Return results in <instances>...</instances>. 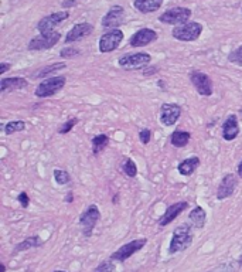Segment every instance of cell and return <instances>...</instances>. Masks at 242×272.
<instances>
[{"mask_svg":"<svg viewBox=\"0 0 242 272\" xmlns=\"http://www.w3.org/2000/svg\"><path fill=\"white\" fill-rule=\"evenodd\" d=\"M181 115V107L177 104H163L160 108V122L164 126L175 125Z\"/></svg>","mask_w":242,"mask_h":272,"instance_id":"13","label":"cell"},{"mask_svg":"<svg viewBox=\"0 0 242 272\" xmlns=\"http://www.w3.org/2000/svg\"><path fill=\"white\" fill-rule=\"evenodd\" d=\"M39 245H41L40 237H39V235H36V237H28V238H26L23 243L16 245V251H26V249L34 248V247H39Z\"/></svg>","mask_w":242,"mask_h":272,"instance_id":"25","label":"cell"},{"mask_svg":"<svg viewBox=\"0 0 242 272\" xmlns=\"http://www.w3.org/2000/svg\"><path fill=\"white\" fill-rule=\"evenodd\" d=\"M211 272H213V271H211Z\"/></svg>","mask_w":242,"mask_h":272,"instance_id":"42","label":"cell"},{"mask_svg":"<svg viewBox=\"0 0 242 272\" xmlns=\"http://www.w3.org/2000/svg\"><path fill=\"white\" fill-rule=\"evenodd\" d=\"M77 4V0H68V1H63V7H69V6H74Z\"/></svg>","mask_w":242,"mask_h":272,"instance_id":"37","label":"cell"},{"mask_svg":"<svg viewBox=\"0 0 242 272\" xmlns=\"http://www.w3.org/2000/svg\"><path fill=\"white\" fill-rule=\"evenodd\" d=\"M156 39H157V34H156L154 30H152V28H140L131 37L129 43H131L132 47H145V45H148L150 43L156 41Z\"/></svg>","mask_w":242,"mask_h":272,"instance_id":"14","label":"cell"},{"mask_svg":"<svg viewBox=\"0 0 242 272\" xmlns=\"http://www.w3.org/2000/svg\"><path fill=\"white\" fill-rule=\"evenodd\" d=\"M190 223L194 226V227H197V228H202L204 227V224H205V220H207V216H205V211L202 210L200 205H197L191 213H190Z\"/></svg>","mask_w":242,"mask_h":272,"instance_id":"23","label":"cell"},{"mask_svg":"<svg viewBox=\"0 0 242 272\" xmlns=\"http://www.w3.org/2000/svg\"><path fill=\"white\" fill-rule=\"evenodd\" d=\"M146 238H140V240H133L128 244L122 245L121 248L118 251H115L112 255H110V259L112 261H126L128 258H131L133 254H136L139 249H142L145 245H146Z\"/></svg>","mask_w":242,"mask_h":272,"instance_id":"6","label":"cell"},{"mask_svg":"<svg viewBox=\"0 0 242 272\" xmlns=\"http://www.w3.org/2000/svg\"><path fill=\"white\" fill-rule=\"evenodd\" d=\"M61 39L58 31H53L48 34H40L28 43V50H48L54 47Z\"/></svg>","mask_w":242,"mask_h":272,"instance_id":"10","label":"cell"},{"mask_svg":"<svg viewBox=\"0 0 242 272\" xmlns=\"http://www.w3.org/2000/svg\"><path fill=\"white\" fill-rule=\"evenodd\" d=\"M228 60L232 64L237 66H242V45H240L238 48H235L234 51H231L228 55Z\"/></svg>","mask_w":242,"mask_h":272,"instance_id":"30","label":"cell"},{"mask_svg":"<svg viewBox=\"0 0 242 272\" xmlns=\"http://www.w3.org/2000/svg\"><path fill=\"white\" fill-rule=\"evenodd\" d=\"M91 143H92V152H94V155H98L99 152H102L108 146L109 137L107 135H96L92 137Z\"/></svg>","mask_w":242,"mask_h":272,"instance_id":"24","label":"cell"},{"mask_svg":"<svg viewBox=\"0 0 242 272\" xmlns=\"http://www.w3.org/2000/svg\"><path fill=\"white\" fill-rule=\"evenodd\" d=\"M188 207L187 202H178V203L172 204L170 207H167V210L164 211V214L161 216L159 220V226L160 227H166L169 226L172 221H175L177 216H180L186 208Z\"/></svg>","mask_w":242,"mask_h":272,"instance_id":"16","label":"cell"},{"mask_svg":"<svg viewBox=\"0 0 242 272\" xmlns=\"http://www.w3.org/2000/svg\"><path fill=\"white\" fill-rule=\"evenodd\" d=\"M125 22V10L122 6H113L109 12H108L104 19H102V26L105 28H112L115 30L123 24Z\"/></svg>","mask_w":242,"mask_h":272,"instance_id":"12","label":"cell"},{"mask_svg":"<svg viewBox=\"0 0 242 272\" xmlns=\"http://www.w3.org/2000/svg\"><path fill=\"white\" fill-rule=\"evenodd\" d=\"M66 200H67L68 203H72V193H71V191H69V194H68L67 199H66Z\"/></svg>","mask_w":242,"mask_h":272,"instance_id":"39","label":"cell"},{"mask_svg":"<svg viewBox=\"0 0 242 272\" xmlns=\"http://www.w3.org/2000/svg\"><path fill=\"white\" fill-rule=\"evenodd\" d=\"M99 217H101V213H99V208L95 205V204H91L80 217V226L82 227V232L85 237H89L92 231H94V227L96 226V223L99 221Z\"/></svg>","mask_w":242,"mask_h":272,"instance_id":"4","label":"cell"},{"mask_svg":"<svg viewBox=\"0 0 242 272\" xmlns=\"http://www.w3.org/2000/svg\"><path fill=\"white\" fill-rule=\"evenodd\" d=\"M240 134V125L235 115H229L222 125V137L225 140H234Z\"/></svg>","mask_w":242,"mask_h":272,"instance_id":"18","label":"cell"},{"mask_svg":"<svg viewBox=\"0 0 242 272\" xmlns=\"http://www.w3.org/2000/svg\"><path fill=\"white\" fill-rule=\"evenodd\" d=\"M54 272H66V271H54Z\"/></svg>","mask_w":242,"mask_h":272,"instance_id":"41","label":"cell"},{"mask_svg":"<svg viewBox=\"0 0 242 272\" xmlns=\"http://www.w3.org/2000/svg\"><path fill=\"white\" fill-rule=\"evenodd\" d=\"M237 187V177L235 175H227V176L222 177L220 186H218V190H217V199L218 200H225L231 197L235 191Z\"/></svg>","mask_w":242,"mask_h":272,"instance_id":"15","label":"cell"},{"mask_svg":"<svg viewBox=\"0 0 242 272\" xmlns=\"http://www.w3.org/2000/svg\"><path fill=\"white\" fill-rule=\"evenodd\" d=\"M191 17V10L187 7H173L169 9L167 12L161 14L159 17L160 23L164 24H184L187 23V20Z\"/></svg>","mask_w":242,"mask_h":272,"instance_id":"5","label":"cell"},{"mask_svg":"<svg viewBox=\"0 0 242 272\" xmlns=\"http://www.w3.org/2000/svg\"><path fill=\"white\" fill-rule=\"evenodd\" d=\"M193 231H191V227L190 224L184 223L181 226H178L173 232V237H172V241H170V247H169V252L170 254H176L178 251H183L186 249L188 245L193 243Z\"/></svg>","mask_w":242,"mask_h":272,"instance_id":"1","label":"cell"},{"mask_svg":"<svg viewBox=\"0 0 242 272\" xmlns=\"http://www.w3.org/2000/svg\"><path fill=\"white\" fill-rule=\"evenodd\" d=\"M238 176L242 177V160L240 162V164H238Z\"/></svg>","mask_w":242,"mask_h":272,"instance_id":"38","label":"cell"},{"mask_svg":"<svg viewBox=\"0 0 242 272\" xmlns=\"http://www.w3.org/2000/svg\"><path fill=\"white\" fill-rule=\"evenodd\" d=\"M66 63H55V64H51V66H48V67H44L41 68L40 71L36 74V77L37 78H44L45 75H50L51 72H55V71H58V69H63V68H66Z\"/></svg>","mask_w":242,"mask_h":272,"instance_id":"27","label":"cell"},{"mask_svg":"<svg viewBox=\"0 0 242 272\" xmlns=\"http://www.w3.org/2000/svg\"><path fill=\"white\" fill-rule=\"evenodd\" d=\"M164 0H134L133 6L140 13H153L159 10Z\"/></svg>","mask_w":242,"mask_h":272,"instance_id":"20","label":"cell"},{"mask_svg":"<svg viewBox=\"0 0 242 272\" xmlns=\"http://www.w3.org/2000/svg\"><path fill=\"white\" fill-rule=\"evenodd\" d=\"M150 136H152V132L149 131L148 128H145V129H142L139 132V139H140V142L143 145H148L149 142H150Z\"/></svg>","mask_w":242,"mask_h":272,"instance_id":"34","label":"cell"},{"mask_svg":"<svg viewBox=\"0 0 242 272\" xmlns=\"http://www.w3.org/2000/svg\"><path fill=\"white\" fill-rule=\"evenodd\" d=\"M28 87V82L24 78L20 77H13V78H3L0 81V91L6 92V91H16V90H23Z\"/></svg>","mask_w":242,"mask_h":272,"instance_id":"19","label":"cell"},{"mask_svg":"<svg viewBox=\"0 0 242 272\" xmlns=\"http://www.w3.org/2000/svg\"><path fill=\"white\" fill-rule=\"evenodd\" d=\"M152 57L146 53H136V54H126L119 58L118 64L125 69H139L146 67L150 63Z\"/></svg>","mask_w":242,"mask_h":272,"instance_id":"7","label":"cell"},{"mask_svg":"<svg viewBox=\"0 0 242 272\" xmlns=\"http://www.w3.org/2000/svg\"><path fill=\"white\" fill-rule=\"evenodd\" d=\"M123 172H125V175L129 177H134L137 175V166L134 163L133 160L131 159V158H126L125 160H123Z\"/></svg>","mask_w":242,"mask_h":272,"instance_id":"28","label":"cell"},{"mask_svg":"<svg viewBox=\"0 0 242 272\" xmlns=\"http://www.w3.org/2000/svg\"><path fill=\"white\" fill-rule=\"evenodd\" d=\"M17 200H19V203L22 204V207H24V208H27V207H28V204H30V199H28V196H27L26 191L20 193V194L17 196Z\"/></svg>","mask_w":242,"mask_h":272,"instance_id":"35","label":"cell"},{"mask_svg":"<svg viewBox=\"0 0 242 272\" xmlns=\"http://www.w3.org/2000/svg\"><path fill=\"white\" fill-rule=\"evenodd\" d=\"M24 129H26V123L23 121H12V122L4 125V134L6 135H12V134L24 131Z\"/></svg>","mask_w":242,"mask_h":272,"instance_id":"26","label":"cell"},{"mask_svg":"<svg viewBox=\"0 0 242 272\" xmlns=\"http://www.w3.org/2000/svg\"><path fill=\"white\" fill-rule=\"evenodd\" d=\"M240 264H241V268H242V257H241V259H240Z\"/></svg>","mask_w":242,"mask_h":272,"instance_id":"40","label":"cell"},{"mask_svg":"<svg viewBox=\"0 0 242 272\" xmlns=\"http://www.w3.org/2000/svg\"><path fill=\"white\" fill-rule=\"evenodd\" d=\"M9 68H10V64L1 63V64H0V74H4L6 71H9Z\"/></svg>","mask_w":242,"mask_h":272,"instance_id":"36","label":"cell"},{"mask_svg":"<svg viewBox=\"0 0 242 272\" xmlns=\"http://www.w3.org/2000/svg\"><path fill=\"white\" fill-rule=\"evenodd\" d=\"M77 122H78V119H77V118H72V119H69L68 122H66L64 125H63V126H61V128H60V131H58V132H60L61 135H66V134H68V132H69V131H71V129H72L75 125H77Z\"/></svg>","mask_w":242,"mask_h":272,"instance_id":"33","label":"cell"},{"mask_svg":"<svg viewBox=\"0 0 242 272\" xmlns=\"http://www.w3.org/2000/svg\"><path fill=\"white\" fill-rule=\"evenodd\" d=\"M94 272H116V268H115L113 262L108 259V261L101 262V264L95 268Z\"/></svg>","mask_w":242,"mask_h":272,"instance_id":"31","label":"cell"},{"mask_svg":"<svg viewBox=\"0 0 242 272\" xmlns=\"http://www.w3.org/2000/svg\"><path fill=\"white\" fill-rule=\"evenodd\" d=\"M69 17L68 12H57V13L50 14L44 19H41L37 24V30L40 31L41 34H48V33H53V28L55 26H58L60 23H63L64 20H67Z\"/></svg>","mask_w":242,"mask_h":272,"instance_id":"11","label":"cell"},{"mask_svg":"<svg viewBox=\"0 0 242 272\" xmlns=\"http://www.w3.org/2000/svg\"><path fill=\"white\" fill-rule=\"evenodd\" d=\"M54 179L58 184H67L71 181V176L68 175L66 170H61V169H55L54 170Z\"/></svg>","mask_w":242,"mask_h":272,"instance_id":"29","label":"cell"},{"mask_svg":"<svg viewBox=\"0 0 242 272\" xmlns=\"http://www.w3.org/2000/svg\"><path fill=\"white\" fill-rule=\"evenodd\" d=\"M190 137H191V135L187 131H175L170 136V142L176 148H184L190 142Z\"/></svg>","mask_w":242,"mask_h":272,"instance_id":"22","label":"cell"},{"mask_svg":"<svg viewBox=\"0 0 242 272\" xmlns=\"http://www.w3.org/2000/svg\"><path fill=\"white\" fill-rule=\"evenodd\" d=\"M66 77H51V78H47L45 81H43L36 88V95L39 98H47V96H51L54 94H57L58 91H61L66 85Z\"/></svg>","mask_w":242,"mask_h":272,"instance_id":"3","label":"cell"},{"mask_svg":"<svg viewBox=\"0 0 242 272\" xmlns=\"http://www.w3.org/2000/svg\"><path fill=\"white\" fill-rule=\"evenodd\" d=\"M78 54H81V51L78 48H75V47H66V48H63L61 53H60V55L64 57V58H72V57H75V55Z\"/></svg>","mask_w":242,"mask_h":272,"instance_id":"32","label":"cell"},{"mask_svg":"<svg viewBox=\"0 0 242 272\" xmlns=\"http://www.w3.org/2000/svg\"><path fill=\"white\" fill-rule=\"evenodd\" d=\"M190 80H191V84L194 85L196 91L200 95H213V81L210 80V77L207 74L200 72V71H193L190 74Z\"/></svg>","mask_w":242,"mask_h":272,"instance_id":"8","label":"cell"},{"mask_svg":"<svg viewBox=\"0 0 242 272\" xmlns=\"http://www.w3.org/2000/svg\"><path fill=\"white\" fill-rule=\"evenodd\" d=\"M202 33V24L197 23V22H190V23H184L180 24L177 27L173 28L172 34L176 40L180 41H194L200 37Z\"/></svg>","mask_w":242,"mask_h":272,"instance_id":"2","label":"cell"},{"mask_svg":"<svg viewBox=\"0 0 242 272\" xmlns=\"http://www.w3.org/2000/svg\"><path fill=\"white\" fill-rule=\"evenodd\" d=\"M198 166H200V159L197 156H191V158L184 159L181 163L178 164L177 166V170L183 176H190V175H193L198 169Z\"/></svg>","mask_w":242,"mask_h":272,"instance_id":"21","label":"cell"},{"mask_svg":"<svg viewBox=\"0 0 242 272\" xmlns=\"http://www.w3.org/2000/svg\"><path fill=\"white\" fill-rule=\"evenodd\" d=\"M92 31H94V26L91 23H78L68 31V34L66 36V43L69 44V43L81 40L87 37L88 34H91Z\"/></svg>","mask_w":242,"mask_h":272,"instance_id":"17","label":"cell"},{"mask_svg":"<svg viewBox=\"0 0 242 272\" xmlns=\"http://www.w3.org/2000/svg\"><path fill=\"white\" fill-rule=\"evenodd\" d=\"M123 40V33L119 28L110 30L107 34H104L99 40V51L101 53H110L118 48V45Z\"/></svg>","mask_w":242,"mask_h":272,"instance_id":"9","label":"cell"}]
</instances>
